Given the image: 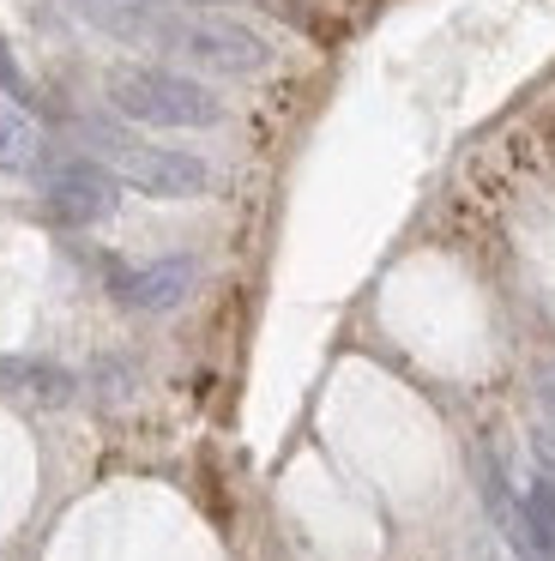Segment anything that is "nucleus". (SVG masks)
Returning <instances> with one entry per match:
<instances>
[{
    "instance_id": "1",
    "label": "nucleus",
    "mask_w": 555,
    "mask_h": 561,
    "mask_svg": "<svg viewBox=\"0 0 555 561\" xmlns=\"http://www.w3.org/2000/svg\"><path fill=\"white\" fill-rule=\"evenodd\" d=\"M109 103H115L127 122L145 127H212L224 122V103L200 85V79H181L169 67H115L109 73Z\"/></svg>"
},
{
    "instance_id": "2",
    "label": "nucleus",
    "mask_w": 555,
    "mask_h": 561,
    "mask_svg": "<svg viewBox=\"0 0 555 561\" xmlns=\"http://www.w3.org/2000/svg\"><path fill=\"white\" fill-rule=\"evenodd\" d=\"M157 49L181 55V61L205 67V73H265L272 67V43L224 13H175L169 7L163 31H157Z\"/></svg>"
},
{
    "instance_id": "3",
    "label": "nucleus",
    "mask_w": 555,
    "mask_h": 561,
    "mask_svg": "<svg viewBox=\"0 0 555 561\" xmlns=\"http://www.w3.org/2000/svg\"><path fill=\"white\" fill-rule=\"evenodd\" d=\"M109 163H115L121 182L151 194V199H193L212 182V170H205L193 151H169V146H127V139H115V146H109Z\"/></svg>"
},
{
    "instance_id": "4",
    "label": "nucleus",
    "mask_w": 555,
    "mask_h": 561,
    "mask_svg": "<svg viewBox=\"0 0 555 561\" xmlns=\"http://www.w3.org/2000/svg\"><path fill=\"white\" fill-rule=\"evenodd\" d=\"M43 211L55 224H67V230H84V224L109 218L115 211V175L97 170V163H60V170H48L43 182Z\"/></svg>"
},
{
    "instance_id": "5",
    "label": "nucleus",
    "mask_w": 555,
    "mask_h": 561,
    "mask_svg": "<svg viewBox=\"0 0 555 561\" xmlns=\"http://www.w3.org/2000/svg\"><path fill=\"white\" fill-rule=\"evenodd\" d=\"M193 290V260H151V266L139 272H115V296L127 308H151V314H163V308H175L181 296Z\"/></svg>"
},
{
    "instance_id": "6",
    "label": "nucleus",
    "mask_w": 555,
    "mask_h": 561,
    "mask_svg": "<svg viewBox=\"0 0 555 561\" xmlns=\"http://www.w3.org/2000/svg\"><path fill=\"white\" fill-rule=\"evenodd\" d=\"M72 13L91 19L97 31H109L121 43H157V31L169 19V0H72Z\"/></svg>"
},
{
    "instance_id": "7",
    "label": "nucleus",
    "mask_w": 555,
    "mask_h": 561,
    "mask_svg": "<svg viewBox=\"0 0 555 561\" xmlns=\"http://www.w3.org/2000/svg\"><path fill=\"white\" fill-rule=\"evenodd\" d=\"M43 163V134L36 122L19 110V103H0V170L7 175H24Z\"/></svg>"
},
{
    "instance_id": "8",
    "label": "nucleus",
    "mask_w": 555,
    "mask_h": 561,
    "mask_svg": "<svg viewBox=\"0 0 555 561\" xmlns=\"http://www.w3.org/2000/svg\"><path fill=\"white\" fill-rule=\"evenodd\" d=\"M0 392H31L43 404H67L72 399V375L48 363H0Z\"/></svg>"
},
{
    "instance_id": "9",
    "label": "nucleus",
    "mask_w": 555,
    "mask_h": 561,
    "mask_svg": "<svg viewBox=\"0 0 555 561\" xmlns=\"http://www.w3.org/2000/svg\"><path fill=\"white\" fill-rule=\"evenodd\" d=\"M0 85H7V98H31V79H24L19 73V61H12V49H7V43H0Z\"/></svg>"
},
{
    "instance_id": "10",
    "label": "nucleus",
    "mask_w": 555,
    "mask_h": 561,
    "mask_svg": "<svg viewBox=\"0 0 555 561\" xmlns=\"http://www.w3.org/2000/svg\"><path fill=\"white\" fill-rule=\"evenodd\" d=\"M543 416H550V447H555V380H543Z\"/></svg>"
}]
</instances>
